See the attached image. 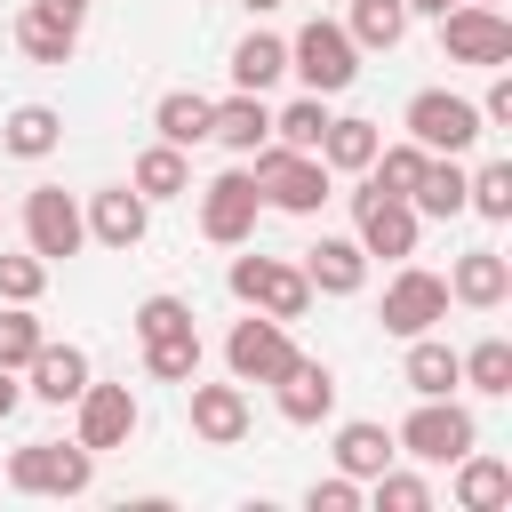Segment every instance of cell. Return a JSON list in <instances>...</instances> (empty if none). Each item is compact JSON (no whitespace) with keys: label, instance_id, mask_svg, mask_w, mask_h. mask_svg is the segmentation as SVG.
<instances>
[{"label":"cell","instance_id":"obj_1","mask_svg":"<svg viewBox=\"0 0 512 512\" xmlns=\"http://www.w3.org/2000/svg\"><path fill=\"white\" fill-rule=\"evenodd\" d=\"M248 176H256V192H264V208H280V216H320L328 208V160L320 152H288V144H256L248 152Z\"/></svg>","mask_w":512,"mask_h":512},{"label":"cell","instance_id":"obj_2","mask_svg":"<svg viewBox=\"0 0 512 512\" xmlns=\"http://www.w3.org/2000/svg\"><path fill=\"white\" fill-rule=\"evenodd\" d=\"M88 480H96V448H80V440L8 448V488L16 496H88Z\"/></svg>","mask_w":512,"mask_h":512},{"label":"cell","instance_id":"obj_3","mask_svg":"<svg viewBox=\"0 0 512 512\" xmlns=\"http://www.w3.org/2000/svg\"><path fill=\"white\" fill-rule=\"evenodd\" d=\"M288 72L304 80V96H344V88L360 80V48H352V32H344V24L312 16V24L288 40Z\"/></svg>","mask_w":512,"mask_h":512},{"label":"cell","instance_id":"obj_4","mask_svg":"<svg viewBox=\"0 0 512 512\" xmlns=\"http://www.w3.org/2000/svg\"><path fill=\"white\" fill-rule=\"evenodd\" d=\"M400 128H408L424 152H456V160L488 136L480 104H472V96H456V88H416V96H408V112H400Z\"/></svg>","mask_w":512,"mask_h":512},{"label":"cell","instance_id":"obj_5","mask_svg":"<svg viewBox=\"0 0 512 512\" xmlns=\"http://www.w3.org/2000/svg\"><path fill=\"white\" fill-rule=\"evenodd\" d=\"M224 288H232L248 312H272V320H304V312H312V280H304V264H288V256H232Z\"/></svg>","mask_w":512,"mask_h":512},{"label":"cell","instance_id":"obj_6","mask_svg":"<svg viewBox=\"0 0 512 512\" xmlns=\"http://www.w3.org/2000/svg\"><path fill=\"white\" fill-rule=\"evenodd\" d=\"M392 440H400V456H416V464H456L464 448H480V424H472V408H464V400H448V392H440V400H416V408H408V424H400Z\"/></svg>","mask_w":512,"mask_h":512},{"label":"cell","instance_id":"obj_7","mask_svg":"<svg viewBox=\"0 0 512 512\" xmlns=\"http://www.w3.org/2000/svg\"><path fill=\"white\" fill-rule=\"evenodd\" d=\"M440 56H448V64H472V72L512 64V16H504V8H488V0L448 8V16H440Z\"/></svg>","mask_w":512,"mask_h":512},{"label":"cell","instance_id":"obj_8","mask_svg":"<svg viewBox=\"0 0 512 512\" xmlns=\"http://www.w3.org/2000/svg\"><path fill=\"white\" fill-rule=\"evenodd\" d=\"M376 320H384V336H400V344H408V336H424V328H440V320H448V280L400 256V272L384 280Z\"/></svg>","mask_w":512,"mask_h":512},{"label":"cell","instance_id":"obj_9","mask_svg":"<svg viewBox=\"0 0 512 512\" xmlns=\"http://www.w3.org/2000/svg\"><path fill=\"white\" fill-rule=\"evenodd\" d=\"M24 248L48 256V264H64V256L88 248V216H80V200L64 184H32L24 192Z\"/></svg>","mask_w":512,"mask_h":512},{"label":"cell","instance_id":"obj_10","mask_svg":"<svg viewBox=\"0 0 512 512\" xmlns=\"http://www.w3.org/2000/svg\"><path fill=\"white\" fill-rule=\"evenodd\" d=\"M256 216H264V192H256L248 168H224V176L200 184V232H208L216 248H248Z\"/></svg>","mask_w":512,"mask_h":512},{"label":"cell","instance_id":"obj_11","mask_svg":"<svg viewBox=\"0 0 512 512\" xmlns=\"http://www.w3.org/2000/svg\"><path fill=\"white\" fill-rule=\"evenodd\" d=\"M288 360H296V336H288V320H272V312H248V320H232V336H224V368H232V384H272Z\"/></svg>","mask_w":512,"mask_h":512},{"label":"cell","instance_id":"obj_12","mask_svg":"<svg viewBox=\"0 0 512 512\" xmlns=\"http://www.w3.org/2000/svg\"><path fill=\"white\" fill-rule=\"evenodd\" d=\"M72 440L80 448H96V456H112V448H128L136 440V392L128 384H80V400H72Z\"/></svg>","mask_w":512,"mask_h":512},{"label":"cell","instance_id":"obj_13","mask_svg":"<svg viewBox=\"0 0 512 512\" xmlns=\"http://www.w3.org/2000/svg\"><path fill=\"white\" fill-rule=\"evenodd\" d=\"M352 224H360L352 240H360L368 256H392V264H400V256H416V224H424V216H416L400 192L360 184V192H352Z\"/></svg>","mask_w":512,"mask_h":512},{"label":"cell","instance_id":"obj_14","mask_svg":"<svg viewBox=\"0 0 512 512\" xmlns=\"http://www.w3.org/2000/svg\"><path fill=\"white\" fill-rule=\"evenodd\" d=\"M80 216H88V240H96V248H120V256L152 232V200H144L136 184H104V192H88Z\"/></svg>","mask_w":512,"mask_h":512},{"label":"cell","instance_id":"obj_15","mask_svg":"<svg viewBox=\"0 0 512 512\" xmlns=\"http://www.w3.org/2000/svg\"><path fill=\"white\" fill-rule=\"evenodd\" d=\"M272 408H280L288 424H328V416H336V368L296 352V360L272 376Z\"/></svg>","mask_w":512,"mask_h":512},{"label":"cell","instance_id":"obj_16","mask_svg":"<svg viewBox=\"0 0 512 512\" xmlns=\"http://www.w3.org/2000/svg\"><path fill=\"white\" fill-rule=\"evenodd\" d=\"M192 392V432L208 440V448H240L248 440V424H256V408H248V384H184Z\"/></svg>","mask_w":512,"mask_h":512},{"label":"cell","instance_id":"obj_17","mask_svg":"<svg viewBox=\"0 0 512 512\" xmlns=\"http://www.w3.org/2000/svg\"><path fill=\"white\" fill-rule=\"evenodd\" d=\"M16 48H24L32 64H72V56H80V16L56 8V0H24V8H16Z\"/></svg>","mask_w":512,"mask_h":512},{"label":"cell","instance_id":"obj_18","mask_svg":"<svg viewBox=\"0 0 512 512\" xmlns=\"http://www.w3.org/2000/svg\"><path fill=\"white\" fill-rule=\"evenodd\" d=\"M304 280H312V296H360L368 288V248L344 240V232H320L304 248Z\"/></svg>","mask_w":512,"mask_h":512},{"label":"cell","instance_id":"obj_19","mask_svg":"<svg viewBox=\"0 0 512 512\" xmlns=\"http://www.w3.org/2000/svg\"><path fill=\"white\" fill-rule=\"evenodd\" d=\"M88 376H96V368H88V352H80V344H40V352L24 360V400H48V408H72Z\"/></svg>","mask_w":512,"mask_h":512},{"label":"cell","instance_id":"obj_20","mask_svg":"<svg viewBox=\"0 0 512 512\" xmlns=\"http://www.w3.org/2000/svg\"><path fill=\"white\" fill-rule=\"evenodd\" d=\"M264 136H272V104H264V96L232 88V96H216V104H208V144H224V152H240V160H248Z\"/></svg>","mask_w":512,"mask_h":512},{"label":"cell","instance_id":"obj_21","mask_svg":"<svg viewBox=\"0 0 512 512\" xmlns=\"http://www.w3.org/2000/svg\"><path fill=\"white\" fill-rule=\"evenodd\" d=\"M512 296V264L504 248H464L456 272H448V304H472V312H496Z\"/></svg>","mask_w":512,"mask_h":512},{"label":"cell","instance_id":"obj_22","mask_svg":"<svg viewBox=\"0 0 512 512\" xmlns=\"http://www.w3.org/2000/svg\"><path fill=\"white\" fill-rule=\"evenodd\" d=\"M328 456H336V472H352V480L368 488V480L400 456V440H392L376 416H352V424H336V448H328Z\"/></svg>","mask_w":512,"mask_h":512},{"label":"cell","instance_id":"obj_23","mask_svg":"<svg viewBox=\"0 0 512 512\" xmlns=\"http://www.w3.org/2000/svg\"><path fill=\"white\" fill-rule=\"evenodd\" d=\"M400 384H408L416 400H440V392H456V384H464V368H456V344H440L432 328H424V336H408Z\"/></svg>","mask_w":512,"mask_h":512},{"label":"cell","instance_id":"obj_24","mask_svg":"<svg viewBox=\"0 0 512 512\" xmlns=\"http://www.w3.org/2000/svg\"><path fill=\"white\" fill-rule=\"evenodd\" d=\"M456 504H464V512H504V504H512V464L464 448V456H456Z\"/></svg>","mask_w":512,"mask_h":512},{"label":"cell","instance_id":"obj_25","mask_svg":"<svg viewBox=\"0 0 512 512\" xmlns=\"http://www.w3.org/2000/svg\"><path fill=\"white\" fill-rule=\"evenodd\" d=\"M56 144H64V112L56 104H16L0 120V152H16V160H48Z\"/></svg>","mask_w":512,"mask_h":512},{"label":"cell","instance_id":"obj_26","mask_svg":"<svg viewBox=\"0 0 512 512\" xmlns=\"http://www.w3.org/2000/svg\"><path fill=\"white\" fill-rule=\"evenodd\" d=\"M208 104H216V96H200V88H168V96L152 104V128H160V144H176V152L208 144Z\"/></svg>","mask_w":512,"mask_h":512},{"label":"cell","instance_id":"obj_27","mask_svg":"<svg viewBox=\"0 0 512 512\" xmlns=\"http://www.w3.org/2000/svg\"><path fill=\"white\" fill-rule=\"evenodd\" d=\"M408 208H416V216H432V224L464 216V168H456V152H432V160H424V176H416Z\"/></svg>","mask_w":512,"mask_h":512},{"label":"cell","instance_id":"obj_28","mask_svg":"<svg viewBox=\"0 0 512 512\" xmlns=\"http://www.w3.org/2000/svg\"><path fill=\"white\" fill-rule=\"evenodd\" d=\"M280 72H288V40H280V32H248V40L232 48V88L264 96V88H272Z\"/></svg>","mask_w":512,"mask_h":512},{"label":"cell","instance_id":"obj_29","mask_svg":"<svg viewBox=\"0 0 512 512\" xmlns=\"http://www.w3.org/2000/svg\"><path fill=\"white\" fill-rule=\"evenodd\" d=\"M376 144H384V128H376V120H328L320 160H328V176H360V168L376 160Z\"/></svg>","mask_w":512,"mask_h":512},{"label":"cell","instance_id":"obj_30","mask_svg":"<svg viewBox=\"0 0 512 512\" xmlns=\"http://www.w3.org/2000/svg\"><path fill=\"white\" fill-rule=\"evenodd\" d=\"M128 184H136L144 200H176V192H192V160H184L176 144H144L136 168H128Z\"/></svg>","mask_w":512,"mask_h":512},{"label":"cell","instance_id":"obj_31","mask_svg":"<svg viewBox=\"0 0 512 512\" xmlns=\"http://www.w3.org/2000/svg\"><path fill=\"white\" fill-rule=\"evenodd\" d=\"M328 96H296V104H280L272 112V144H288V152H320V136H328Z\"/></svg>","mask_w":512,"mask_h":512},{"label":"cell","instance_id":"obj_32","mask_svg":"<svg viewBox=\"0 0 512 512\" xmlns=\"http://www.w3.org/2000/svg\"><path fill=\"white\" fill-rule=\"evenodd\" d=\"M424 160H432V152H424L416 136H400V144H376V160H368L360 176H368L376 192H400V200H408V192H416V176H424Z\"/></svg>","mask_w":512,"mask_h":512},{"label":"cell","instance_id":"obj_33","mask_svg":"<svg viewBox=\"0 0 512 512\" xmlns=\"http://www.w3.org/2000/svg\"><path fill=\"white\" fill-rule=\"evenodd\" d=\"M464 208L488 224H512V160H480L464 168Z\"/></svg>","mask_w":512,"mask_h":512},{"label":"cell","instance_id":"obj_34","mask_svg":"<svg viewBox=\"0 0 512 512\" xmlns=\"http://www.w3.org/2000/svg\"><path fill=\"white\" fill-rule=\"evenodd\" d=\"M144 376H152V384H192V376H200V328L152 336V344H144Z\"/></svg>","mask_w":512,"mask_h":512},{"label":"cell","instance_id":"obj_35","mask_svg":"<svg viewBox=\"0 0 512 512\" xmlns=\"http://www.w3.org/2000/svg\"><path fill=\"white\" fill-rule=\"evenodd\" d=\"M344 32H352V48H400L408 40V8L400 0H352Z\"/></svg>","mask_w":512,"mask_h":512},{"label":"cell","instance_id":"obj_36","mask_svg":"<svg viewBox=\"0 0 512 512\" xmlns=\"http://www.w3.org/2000/svg\"><path fill=\"white\" fill-rule=\"evenodd\" d=\"M456 368H464V384H472V392H488V400H504V392H512V344H504V336H480L472 352H456Z\"/></svg>","mask_w":512,"mask_h":512},{"label":"cell","instance_id":"obj_37","mask_svg":"<svg viewBox=\"0 0 512 512\" xmlns=\"http://www.w3.org/2000/svg\"><path fill=\"white\" fill-rule=\"evenodd\" d=\"M368 504H376V512H432V480H424V472L384 464V472L368 480Z\"/></svg>","mask_w":512,"mask_h":512},{"label":"cell","instance_id":"obj_38","mask_svg":"<svg viewBox=\"0 0 512 512\" xmlns=\"http://www.w3.org/2000/svg\"><path fill=\"white\" fill-rule=\"evenodd\" d=\"M48 344V328H40V312L32 304H0V368H16L24 376V360Z\"/></svg>","mask_w":512,"mask_h":512},{"label":"cell","instance_id":"obj_39","mask_svg":"<svg viewBox=\"0 0 512 512\" xmlns=\"http://www.w3.org/2000/svg\"><path fill=\"white\" fill-rule=\"evenodd\" d=\"M40 288H48V256L0 248V304H40Z\"/></svg>","mask_w":512,"mask_h":512},{"label":"cell","instance_id":"obj_40","mask_svg":"<svg viewBox=\"0 0 512 512\" xmlns=\"http://www.w3.org/2000/svg\"><path fill=\"white\" fill-rule=\"evenodd\" d=\"M360 504H368V488H360L352 472H328V480L304 488V512H360Z\"/></svg>","mask_w":512,"mask_h":512},{"label":"cell","instance_id":"obj_41","mask_svg":"<svg viewBox=\"0 0 512 512\" xmlns=\"http://www.w3.org/2000/svg\"><path fill=\"white\" fill-rule=\"evenodd\" d=\"M480 120H488V128H512V72H504V64L488 72V96H480Z\"/></svg>","mask_w":512,"mask_h":512},{"label":"cell","instance_id":"obj_42","mask_svg":"<svg viewBox=\"0 0 512 512\" xmlns=\"http://www.w3.org/2000/svg\"><path fill=\"white\" fill-rule=\"evenodd\" d=\"M16 408H24V376H16V368H0V424H8Z\"/></svg>","mask_w":512,"mask_h":512},{"label":"cell","instance_id":"obj_43","mask_svg":"<svg viewBox=\"0 0 512 512\" xmlns=\"http://www.w3.org/2000/svg\"><path fill=\"white\" fill-rule=\"evenodd\" d=\"M400 8H408V16H432V24H440V16H448V8H464V0H400Z\"/></svg>","mask_w":512,"mask_h":512},{"label":"cell","instance_id":"obj_44","mask_svg":"<svg viewBox=\"0 0 512 512\" xmlns=\"http://www.w3.org/2000/svg\"><path fill=\"white\" fill-rule=\"evenodd\" d=\"M240 8H256V16H264V8H280V0H240Z\"/></svg>","mask_w":512,"mask_h":512},{"label":"cell","instance_id":"obj_45","mask_svg":"<svg viewBox=\"0 0 512 512\" xmlns=\"http://www.w3.org/2000/svg\"><path fill=\"white\" fill-rule=\"evenodd\" d=\"M56 8H72V16H88V0H56Z\"/></svg>","mask_w":512,"mask_h":512},{"label":"cell","instance_id":"obj_46","mask_svg":"<svg viewBox=\"0 0 512 512\" xmlns=\"http://www.w3.org/2000/svg\"><path fill=\"white\" fill-rule=\"evenodd\" d=\"M488 8H504V0H488Z\"/></svg>","mask_w":512,"mask_h":512}]
</instances>
